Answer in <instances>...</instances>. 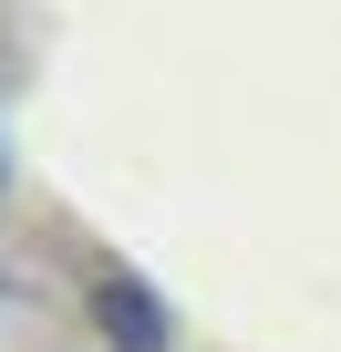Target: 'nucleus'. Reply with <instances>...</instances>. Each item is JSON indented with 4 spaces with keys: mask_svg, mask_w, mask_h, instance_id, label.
<instances>
[{
    "mask_svg": "<svg viewBox=\"0 0 341 352\" xmlns=\"http://www.w3.org/2000/svg\"><path fill=\"white\" fill-rule=\"evenodd\" d=\"M93 321H104V342H114V352H165V342H176L165 300H155L134 270H104V280H93Z\"/></svg>",
    "mask_w": 341,
    "mask_h": 352,
    "instance_id": "f257e3e1",
    "label": "nucleus"
}]
</instances>
